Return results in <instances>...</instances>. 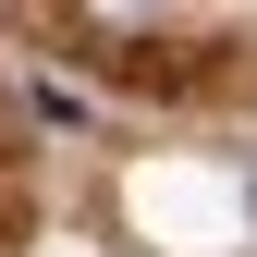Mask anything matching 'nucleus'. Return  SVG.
<instances>
[]
</instances>
